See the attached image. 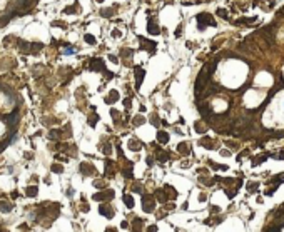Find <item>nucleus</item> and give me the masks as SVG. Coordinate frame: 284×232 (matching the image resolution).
<instances>
[{
    "instance_id": "nucleus-15",
    "label": "nucleus",
    "mask_w": 284,
    "mask_h": 232,
    "mask_svg": "<svg viewBox=\"0 0 284 232\" xmlns=\"http://www.w3.org/2000/svg\"><path fill=\"white\" fill-rule=\"evenodd\" d=\"M129 147H131L132 150H140V149H142V142H140V140L131 139V140H129Z\"/></svg>"
},
{
    "instance_id": "nucleus-14",
    "label": "nucleus",
    "mask_w": 284,
    "mask_h": 232,
    "mask_svg": "<svg viewBox=\"0 0 284 232\" xmlns=\"http://www.w3.org/2000/svg\"><path fill=\"white\" fill-rule=\"evenodd\" d=\"M156 157H157V161H159V162H165L167 159H169V152H165V150H157Z\"/></svg>"
},
{
    "instance_id": "nucleus-23",
    "label": "nucleus",
    "mask_w": 284,
    "mask_h": 232,
    "mask_svg": "<svg viewBox=\"0 0 284 232\" xmlns=\"http://www.w3.org/2000/svg\"><path fill=\"white\" fill-rule=\"evenodd\" d=\"M52 172H55V174H62V172H64V167H62L60 164H54V165H52Z\"/></svg>"
},
{
    "instance_id": "nucleus-28",
    "label": "nucleus",
    "mask_w": 284,
    "mask_h": 232,
    "mask_svg": "<svg viewBox=\"0 0 284 232\" xmlns=\"http://www.w3.org/2000/svg\"><path fill=\"white\" fill-rule=\"evenodd\" d=\"M179 150L182 152V154H187V152H189V149H187V144L186 142H182V144H179Z\"/></svg>"
},
{
    "instance_id": "nucleus-35",
    "label": "nucleus",
    "mask_w": 284,
    "mask_h": 232,
    "mask_svg": "<svg viewBox=\"0 0 284 232\" xmlns=\"http://www.w3.org/2000/svg\"><path fill=\"white\" fill-rule=\"evenodd\" d=\"M152 164H154V159L152 157H147V165L149 167H152Z\"/></svg>"
},
{
    "instance_id": "nucleus-22",
    "label": "nucleus",
    "mask_w": 284,
    "mask_h": 232,
    "mask_svg": "<svg viewBox=\"0 0 284 232\" xmlns=\"http://www.w3.org/2000/svg\"><path fill=\"white\" fill-rule=\"evenodd\" d=\"M112 13H114V9H102L100 10V15L102 17H107V18L112 17Z\"/></svg>"
},
{
    "instance_id": "nucleus-1",
    "label": "nucleus",
    "mask_w": 284,
    "mask_h": 232,
    "mask_svg": "<svg viewBox=\"0 0 284 232\" xmlns=\"http://www.w3.org/2000/svg\"><path fill=\"white\" fill-rule=\"evenodd\" d=\"M197 25H199L201 30H204L207 25H216V22L212 20V17L209 13H199L197 15Z\"/></svg>"
},
{
    "instance_id": "nucleus-10",
    "label": "nucleus",
    "mask_w": 284,
    "mask_h": 232,
    "mask_svg": "<svg viewBox=\"0 0 284 232\" xmlns=\"http://www.w3.org/2000/svg\"><path fill=\"white\" fill-rule=\"evenodd\" d=\"M117 100H119V92L117 90H110L109 95L105 97V104H114Z\"/></svg>"
},
{
    "instance_id": "nucleus-24",
    "label": "nucleus",
    "mask_w": 284,
    "mask_h": 232,
    "mask_svg": "<svg viewBox=\"0 0 284 232\" xmlns=\"http://www.w3.org/2000/svg\"><path fill=\"white\" fill-rule=\"evenodd\" d=\"M164 190H169V195H170L172 199H174V197H177V192H176V189H174V187L165 186V187H164Z\"/></svg>"
},
{
    "instance_id": "nucleus-8",
    "label": "nucleus",
    "mask_w": 284,
    "mask_h": 232,
    "mask_svg": "<svg viewBox=\"0 0 284 232\" xmlns=\"http://www.w3.org/2000/svg\"><path fill=\"white\" fill-rule=\"evenodd\" d=\"M79 170H80L84 175H94V174H95V167L90 165V164H80Z\"/></svg>"
},
{
    "instance_id": "nucleus-18",
    "label": "nucleus",
    "mask_w": 284,
    "mask_h": 232,
    "mask_svg": "<svg viewBox=\"0 0 284 232\" xmlns=\"http://www.w3.org/2000/svg\"><path fill=\"white\" fill-rule=\"evenodd\" d=\"M122 200H124V202H125V205H127L129 209H132V207H134V199H132V197H131V195H129V194L122 195Z\"/></svg>"
},
{
    "instance_id": "nucleus-42",
    "label": "nucleus",
    "mask_w": 284,
    "mask_h": 232,
    "mask_svg": "<svg viewBox=\"0 0 284 232\" xmlns=\"http://www.w3.org/2000/svg\"><path fill=\"white\" fill-rule=\"evenodd\" d=\"M97 2H104V0H97Z\"/></svg>"
},
{
    "instance_id": "nucleus-5",
    "label": "nucleus",
    "mask_w": 284,
    "mask_h": 232,
    "mask_svg": "<svg viewBox=\"0 0 284 232\" xmlns=\"http://www.w3.org/2000/svg\"><path fill=\"white\" fill-rule=\"evenodd\" d=\"M89 68L92 72H105V63L102 59H92L89 63Z\"/></svg>"
},
{
    "instance_id": "nucleus-36",
    "label": "nucleus",
    "mask_w": 284,
    "mask_h": 232,
    "mask_svg": "<svg viewBox=\"0 0 284 232\" xmlns=\"http://www.w3.org/2000/svg\"><path fill=\"white\" fill-rule=\"evenodd\" d=\"M157 231V225H150V227L147 229V232H156Z\"/></svg>"
},
{
    "instance_id": "nucleus-16",
    "label": "nucleus",
    "mask_w": 284,
    "mask_h": 232,
    "mask_svg": "<svg viewBox=\"0 0 284 232\" xmlns=\"http://www.w3.org/2000/svg\"><path fill=\"white\" fill-rule=\"evenodd\" d=\"M114 165H115L114 162L107 159V161H105V175H109V174L112 175V174H114Z\"/></svg>"
},
{
    "instance_id": "nucleus-20",
    "label": "nucleus",
    "mask_w": 284,
    "mask_h": 232,
    "mask_svg": "<svg viewBox=\"0 0 284 232\" xmlns=\"http://www.w3.org/2000/svg\"><path fill=\"white\" fill-rule=\"evenodd\" d=\"M0 211H2V212H10V211H12L10 202H0Z\"/></svg>"
},
{
    "instance_id": "nucleus-37",
    "label": "nucleus",
    "mask_w": 284,
    "mask_h": 232,
    "mask_svg": "<svg viewBox=\"0 0 284 232\" xmlns=\"http://www.w3.org/2000/svg\"><path fill=\"white\" fill-rule=\"evenodd\" d=\"M52 25H54V27H55V25H57V27H65L62 22H52Z\"/></svg>"
},
{
    "instance_id": "nucleus-41",
    "label": "nucleus",
    "mask_w": 284,
    "mask_h": 232,
    "mask_svg": "<svg viewBox=\"0 0 284 232\" xmlns=\"http://www.w3.org/2000/svg\"><path fill=\"white\" fill-rule=\"evenodd\" d=\"M105 232H117V231H115V229L114 227H109V229H107V231Z\"/></svg>"
},
{
    "instance_id": "nucleus-38",
    "label": "nucleus",
    "mask_w": 284,
    "mask_h": 232,
    "mask_svg": "<svg viewBox=\"0 0 284 232\" xmlns=\"http://www.w3.org/2000/svg\"><path fill=\"white\" fill-rule=\"evenodd\" d=\"M181 30H182V27L179 25V27H177V30H176V37H179V35H181Z\"/></svg>"
},
{
    "instance_id": "nucleus-39",
    "label": "nucleus",
    "mask_w": 284,
    "mask_h": 232,
    "mask_svg": "<svg viewBox=\"0 0 284 232\" xmlns=\"http://www.w3.org/2000/svg\"><path fill=\"white\" fill-rule=\"evenodd\" d=\"M124 105L129 109V107H131V100H129V99H125V100H124Z\"/></svg>"
},
{
    "instance_id": "nucleus-3",
    "label": "nucleus",
    "mask_w": 284,
    "mask_h": 232,
    "mask_svg": "<svg viewBox=\"0 0 284 232\" xmlns=\"http://www.w3.org/2000/svg\"><path fill=\"white\" fill-rule=\"evenodd\" d=\"M137 38H139V42L142 43V45H140V49H144V50H149L150 54H154V52H156V45H157V43L154 42V40H147V38L142 37V35H139Z\"/></svg>"
},
{
    "instance_id": "nucleus-30",
    "label": "nucleus",
    "mask_w": 284,
    "mask_h": 232,
    "mask_svg": "<svg viewBox=\"0 0 284 232\" xmlns=\"http://www.w3.org/2000/svg\"><path fill=\"white\" fill-rule=\"evenodd\" d=\"M102 152H104V154H105V155H107V154H110V145H102Z\"/></svg>"
},
{
    "instance_id": "nucleus-2",
    "label": "nucleus",
    "mask_w": 284,
    "mask_h": 232,
    "mask_svg": "<svg viewBox=\"0 0 284 232\" xmlns=\"http://www.w3.org/2000/svg\"><path fill=\"white\" fill-rule=\"evenodd\" d=\"M142 209H144V212H154L156 200L152 195H142Z\"/></svg>"
},
{
    "instance_id": "nucleus-11",
    "label": "nucleus",
    "mask_w": 284,
    "mask_h": 232,
    "mask_svg": "<svg viewBox=\"0 0 284 232\" xmlns=\"http://www.w3.org/2000/svg\"><path fill=\"white\" fill-rule=\"evenodd\" d=\"M99 211H100L102 215H105V217H109V219H110V217H114V214H115L114 209H112V207H107V205H100Z\"/></svg>"
},
{
    "instance_id": "nucleus-26",
    "label": "nucleus",
    "mask_w": 284,
    "mask_h": 232,
    "mask_svg": "<svg viewBox=\"0 0 284 232\" xmlns=\"http://www.w3.org/2000/svg\"><path fill=\"white\" fill-rule=\"evenodd\" d=\"M84 40H85L87 43H95V37H94V35H90V34L84 35Z\"/></svg>"
},
{
    "instance_id": "nucleus-40",
    "label": "nucleus",
    "mask_w": 284,
    "mask_h": 232,
    "mask_svg": "<svg viewBox=\"0 0 284 232\" xmlns=\"http://www.w3.org/2000/svg\"><path fill=\"white\" fill-rule=\"evenodd\" d=\"M112 35H114V37H120V32H119V30H114V34H112Z\"/></svg>"
},
{
    "instance_id": "nucleus-29",
    "label": "nucleus",
    "mask_w": 284,
    "mask_h": 232,
    "mask_svg": "<svg viewBox=\"0 0 284 232\" xmlns=\"http://www.w3.org/2000/svg\"><path fill=\"white\" fill-rule=\"evenodd\" d=\"M77 10H79L77 7H65V9H64V13H75Z\"/></svg>"
},
{
    "instance_id": "nucleus-9",
    "label": "nucleus",
    "mask_w": 284,
    "mask_h": 232,
    "mask_svg": "<svg viewBox=\"0 0 284 232\" xmlns=\"http://www.w3.org/2000/svg\"><path fill=\"white\" fill-rule=\"evenodd\" d=\"M147 30H149V34H159L161 30H159V27H157V22H156V18H149V24H147Z\"/></svg>"
},
{
    "instance_id": "nucleus-32",
    "label": "nucleus",
    "mask_w": 284,
    "mask_h": 232,
    "mask_svg": "<svg viewBox=\"0 0 284 232\" xmlns=\"http://www.w3.org/2000/svg\"><path fill=\"white\" fill-rule=\"evenodd\" d=\"M110 114H112V117H114V119H117V117H119V110L112 109V110H110Z\"/></svg>"
},
{
    "instance_id": "nucleus-19",
    "label": "nucleus",
    "mask_w": 284,
    "mask_h": 232,
    "mask_svg": "<svg viewBox=\"0 0 284 232\" xmlns=\"http://www.w3.org/2000/svg\"><path fill=\"white\" fill-rule=\"evenodd\" d=\"M156 197H157V200H159V202H165V200H167V195L164 194V190L162 189H159L156 192Z\"/></svg>"
},
{
    "instance_id": "nucleus-25",
    "label": "nucleus",
    "mask_w": 284,
    "mask_h": 232,
    "mask_svg": "<svg viewBox=\"0 0 284 232\" xmlns=\"http://www.w3.org/2000/svg\"><path fill=\"white\" fill-rule=\"evenodd\" d=\"M99 120V115L97 114H92L89 117V124H90V127H95V122Z\"/></svg>"
},
{
    "instance_id": "nucleus-33",
    "label": "nucleus",
    "mask_w": 284,
    "mask_h": 232,
    "mask_svg": "<svg viewBox=\"0 0 284 232\" xmlns=\"http://www.w3.org/2000/svg\"><path fill=\"white\" fill-rule=\"evenodd\" d=\"M247 189H249V190H256V189H257V184H249Z\"/></svg>"
},
{
    "instance_id": "nucleus-17",
    "label": "nucleus",
    "mask_w": 284,
    "mask_h": 232,
    "mask_svg": "<svg viewBox=\"0 0 284 232\" xmlns=\"http://www.w3.org/2000/svg\"><path fill=\"white\" fill-rule=\"evenodd\" d=\"M37 192H38V189L35 186H30V187H27V190H25V194H27V197H37Z\"/></svg>"
},
{
    "instance_id": "nucleus-12",
    "label": "nucleus",
    "mask_w": 284,
    "mask_h": 232,
    "mask_svg": "<svg viewBox=\"0 0 284 232\" xmlns=\"http://www.w3.org/2000/svg\"><path fill=\"white\" fill-rule=\"evenodd\" d=\"M157 142H159V144H167V142H169V134H167V132L159 130V132H157Z\"/></svg>"
},
{
    "instance_id": "nucleus-21",
    "label": "nucleus",
    "mask_w": 284,
    "mask_h": 232,
    "mask_svg": "<svg viewBox=\"0 0 284 232\" xmlns=\"http://www.w3.org/2000/svg\"><path fill=\"white\" fill-rule=\"evenodd\" d=\"M60 134H62L60 130H50L49 137H50V140H60Z\"/></svg>"
},
{
    "instance_id": "nucleus-27",
    "label": "nucleus",
    "mask_w": 284,
    "mask_h": 232,
    "mask_svg": "<svg viewBox=\"0 0 284 232\" xmlns=\"http://www.w3.org/2000/svg\"><path fill=\"white\" fill-rule=\"evenodd\" d=\"M145 122V119L142 117V115H137L136 119H134V125H140V124H144Z\"/></svg>"
},
{
    "instance_id": "nucleus-13",
    "label": "nucleus",
    "mask_w": 284,
    "mask_h": 232,
    "mask_svg": "<svg viewBox=\"0 0 284 232\" xmlns=\"http://www.w3.org/2000/svg\"><path fill=\"white\" fill-rule=\"evenodd\" d=\"M142 219H139V217H134V220H132V229H134V232H140L142 231Z\"/></svg>"
},
{
    "instance_id": "nucleus-4",
    "label": "nucleus",
    "mask_w": 284,
    "mask_h": 232,
    "mask_svg": "<svg viewBox=\"0 0 284 232\" xmlns=\"http://www.w3.org/2000/svg\"><path fill=\"white\" fill-rule=\"evenodd\" d=\"M47 209H49V204H40V207H38V211L40 212H45ZM59 211H60V204H50V211H49V215L50 217H55V215L59 214Z\"/></svg>"
},
{
    "instance_id": "nucleus-6",
    "label": "nucleus",
    "mask_w": 284,
    "mask_h": 232,
    "mask_svg": "<svg viewBox=\"0 0 284 232\" xmlns=\"http://www.w3.org/2000/svg\"><path fill=\"white\" fill-rule=\"evenodd\" d=\"M94 200H110L114 199V190H104V192H99V194H94L92 195Z\"/></svg>"
},
{
    "instance_id": "nucleus-34",
    "label": "nucleus",
    "mask_w": 284,
    "mask_h": 232,
    "mask_svg": "<svg viewBox=\"0 0 284 232\" xmlns=\"http://www.w3.org/2000/svg\"><path fill=\"white\" fill-rule=\"evenodd\" d=\"M109 59H110V62H114V63H117L119 60H117V57L115 55H109Z\"/></svg>"
},
{
    "instance_id": "nucleus-7",
    "label": "nucleus",
    "mask_w": 284,
    "mask_h": 232,
    "mask_svg": "<svg viewBox=\"0 0 284 232\" xmlns=\"http://www.w3.org/2000/svg\"><path fill=\"white\" fill-rule=\"evenodd\" d=\"M144 75H145L144 68L137 65V67L134 68V77H136V89H137V90L140 89V84H142V79H144Z\"/></svg>"
},
{
    "instance_id": "nucleus-31",
    "label": "nucleus",
    "mask_w": 284,
    "mask_h": 232,
    "mask_svg": "<svg viewBox=\"0 0 284 232\" xmlns=\"http://www.w3.org/2000/svg\"><path fill=\"white\" fill-rule=\"evenodd\" d=\"M195 130L197 132H206V127H201V124H195Z\"/></svg>"
}]
</instances>
